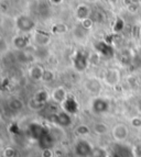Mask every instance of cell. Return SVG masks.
<instances>
[{
	"label": "cell",
	"mask_w": 141,
	"mask_h": 157,
	"mask_svg": "<svg viewBox=\"0 0 141 157\" xmlns=\"http://www.w3.org/2000/svg\"><path fill=\"white\" fill-rule=\"evenodd\" d=\"M114 135L116 136V139L118 140H123L127 135V128L123 125H119L114 130Z\"/></svg>",
	"instance_id": "obj_1"
},
{
	"label": "cell",
	"mask_w": 141,
	"mask_h": 157,
	"mask_svg": "<svg viewBox=\"0 0 141 157\" xmlns=\"http://www.w3.org/2000/svg\"><path fill=\"white\" fill-rule=\"evenodd\" d=\"M88 14V9L86 8V7H79V9L77 10V16H79V18H85V17Z\"/></svg>",
	"instance_id": "obj_2"
}]
</instances>
